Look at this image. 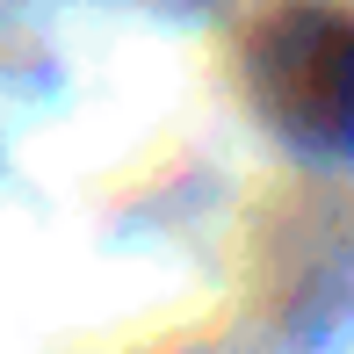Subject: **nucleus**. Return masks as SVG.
Returning a JSON list of instances; mask_svg holds the SVG:
<instances>
[{
    "label": "nucleus",
    "instance_id": "nucleus-1",
    "mask_svg": "<svg viewBox=\"0 0 354 354\" xmlns=\"http://www.w3.org/2000/svg\"><path fill=\"white\" fill-rule=\"evenodd\" d=\"M261 94L268 109L311 145L354 152V15L333 8H289L261 37Z\"/></svg>",
    "mask_w": 354,
    "mask_h": 354
}]
</instances>
